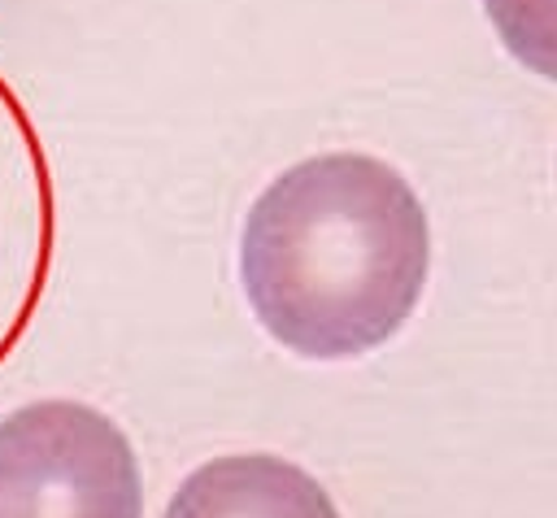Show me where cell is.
<instances>
[{
    "mask_svg": "<svg viewBox=\"0 0 557 518\" xmlns=\"http://www.w3.org/2000/svg\"><path fill=\"white\" fill-rule=\"evenodd\" d=\"M426 270V209L405 174L370 152L296 161L252 200L239 235L257 322L309 361L387 344L418 309Z\"/></svg>",
    "mask_w": 557,
    "mask_h": 518,
    "instance_id": "obj_1",
    "label": "cell"
},
{
    "mask_svg": "<svg viewBox=\"0 0 557 518\" xmlns=\"http://www.w3.org/2000/svg\"><path fill=\"white\" fill-rule=\"evenodd\" d=\"M0 518H144V479L122 427L83 400L4 414Z\"/></svg>",
    "mask_w": 557,
    "mask_h": 518,
    "instance_id": "obj_2",
    "label": "cell"
},
{
    "mask_svg": "<svg viewBox=\"0 0 557 518\" xmlns=\"http://www.w3.org/2000/svg\"><path fill=\"white\" fill-rule=\"evenodd\" d=\"M57 257V187L26 100L0 74V366L26 340Z\"/></svg>",
    "mask_w": 557,
    "mask_h": 518,
    "instance_id": "obj_3",
    "label": "cell"
},
{
    "mask_svg": "<svg viewBox=\"0 0 557 518\" xmlns=\"http://www.w3.org/2000/svg\"><path fill=\"white\" fill-rule=\"evenodd\" d=\"M165 518H339V509L296 461L274 453H226L178 483Z\"/></svg>",
    "mask_w": 557,
    "mask_h": 518,
    "instance_id": "obj_4",
    "label": "cell"
},
{
    "mask_svg": "<svg viewBox=\"0 0 557 518\" xmlns=\"http://www.w3.org/2000/svg\"><path fill=\"white\" fill-rule=\"evenodd\" d=\"M500 44L535 74L557 83V0H483Z\"/></svg>",
    "mask_w": 557,
    "mask_h": 518,
    "instance_id": "obj_5",
    "label": "cell"
}]
</instances>
